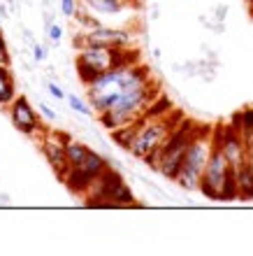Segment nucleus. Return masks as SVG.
<instances>
[{"label": "nucleus", "mask_w": 253, "mask_h": 256, "mask_svg": "<svg viewBox=\"0 0 253 256\" xmlns=\"http://www.w3.org/2000/svg\"><path fill=\"white\" fill-rule=\"evenodd\" d=\"M33 56H35V61H44V56H47V52L40 47V44H35L33 47Z\"/></svg>", "instance_id": "24"}, {"label": "nucleus", "mask_w": 253, "mask_h": 256, "mask_svg": "<svg viewBox=\"0 0 253 256\" xmlns=\"http://www.w3.org/2000/svg\"><path fill=\"white\" fill-rule=\"evenodd\" d=\"M88 102L98 112V122L112 133L126 124L137 122L160 94L151 70L142 63L112 68L98 74L86 86Z\"/></svg>", "instance_id": "1"}, {"label": "nucleus", "mask_w": 253, "mask_h": 256, "mask_svg": "<svg viewBox=\"0 0 253 256\" xmlns=\"http://www.w3.org/2000/svg\"><path fill=\"white\" fill-rule=\"evenodd\" d=\"M184 119H186V116L181 114L179 110H172L170 114L160 116V119H142L140 116V130L135 135L128 154L135 156V158H140V161H147L149 156H153L165 144L170 133H172Z\"/></svg>", "instance_id": "4"}, {"label": "nucleus", "mask_w": 253, "mask_h": 256, "mask_svg": "<svg viewBox=\"0 0 253 256\" xmlns=\"http://www.w3.org/2000/svg\"><path fill=\"white\" fill-rule=\"evenodd\" d=\"M91 154V147H86L81 140H74V138H70L65 144V156H67V166L70 168H74V166H79L86 156Z\"/></svg>", "instance_id": "16"}, {"label": "nucleus", "mask_w": 253, "mask_h": 256, "mask_svg": "<svg viewBox=\"0 0 253 256\" xmlns=\"http://www.w3.org/2000/svg\"><path fill=\"white\" fill-rule=\"evenodd\" d=\"M212 149H214V130L209 126H200V130H198V135L193 138V142H191V147L186 152V158H184L179 175L174 180L184 191L200 189V180L205 175Z\"/></svg>", "instance_id": "5"}, {"label": "nucleus", "mask_w": 253, "mask_h": 256, "mask_svg": "<svg viewBox=\"0 0 253 256\" xmlns=\"http://www.w3.org/2000/svg\"><path fill=\"white\" fill-rule=\"evenodd\" d=\"M9 61V56H7V44H5V38L0 33V66H5Z\"/></svg>", "instance_id": "22"}, {"label": "nucleus", "mask_w": 253, "mask_h": 256, "mask_svg": "<svg viewBox=\"0 0 253 256\" xmlns=\"http://www.w3.org/2000/svg\"><path fill=\"white\" fill-rule=\"evenodd\" d=\"M130 0H86L88 10L93 14H121L128 7Z\"/></svg>", "instance_id": "15"}, {"label": "nucleus", "mask_w": 253, "mask_h": 256, "mask_svg": "<svg viewBox=\"0 0 253 256\" xmlns=\"http://www.w3.org/2000/svg\"><path fill=\"white\" fill-rule=\"evenodd\" d=\"M67 105L77 112V114H84V116H91L93 114V108L91 105H86V102L81 100L79 96H67Z\"/></svg>", "instance_id": "18"}, {"label": "nucleus", "mask_w": 253, "mask_h": 256, "mask_svg": "<svg viewBox=\"0 0 253 256\" xmlns=\"http://www.w3.org/2000/svg\"><path fill=\"white\" fill-rule=\"evenodd\" d=\"M137 130H140V119L133 124H126V126H121L116 128V130H112V142L116 144V147L121 149H130V144H133L135 140V135H137Z\"/></svg>", "instance_id": "14"}, {"label": "nucleus", "mask_w": 253, "mask_h": 256, "mask_svg": "<svg viewBox=\"0 0 253 256\" xmlns=\"http://www.w3.org/2000/svg\"><path fill=\"white\" fill-rule=\"evenodd\" d=\"M84 196H86L88 208H130V205H137L130 186L123 182V177L112 166L91 184V189Z\"/></svg>", "instance_id": "6"}, {"label": "nucleus", "mask_w": 253, "mask_h": 256, "mask_svg": "<svg viewBox=\"0 0 253 256\" xmlns=\"http://www.w3.org/2000/svg\"><path fill=\"white\" fill-rule=\"evenodd\" d=\"M235 175L240 186V200H253V170L247 163H242L240 168H235Z\"/></svg>", "instance_id": "13"}, {"label": "nucleus", "mask_w": 253, "mask_h": 256, "mask_svg": "<svg viewBox=\"0 0 253 256\" xmlns=\"http://www.w3.org/2000/svg\"><path fill=\"white\" fill-rule=\"evenodd\" d=\"M60 12L65 16H74L77 14V2L74 0H60Z\"/></svg>", "instance_id": "19"}, {"label": "nucleus", "mask_w": 253, "mask_h": 256, "mask_svg": "<svg viewBox=\"0 0 253 256\" xmlns=\"http://www.w3.org/2000/svg\"><path fill=\"white\" fill-rule=\"evenodd\" d=\"M16 98V84H14L12 70L5 66H0V105H12Z\"/></svg>", "instance_id": "12"}, {"label": "nucleus", "mask_w": 253, "mask_h": 256, "mask_svg": "<svg viewBox=\"0 0 253 256\" xmlns=\"http://www.w3.org/2000/svg\"><path fill=\"white\" fill-rule=\"evenodd\" d=\"M174 110V102L167 98V96H163V94H158V98L151 102L147 108V112L142 114V119H160V116H165V114H170Z\"/></svg>", "instance_id": "17"}, {"label": "nucleus", "mask_w": 253, "mask_h": 256, "mask_svg": "<svg viewBox=\"0 0 253 256\" xmlns=\"http://www.w3.org/2000/svg\"><path fill=\"white\" fill-rule=\"evenodd\" d=\"M9 119H12L14 128L19 130V133L28 135V138H33V135L42 133V122L35 108L28 102V98L23 96H16L14 102L9 105Z\"/></svg>", "instance_id": "11"}, {"label": "nucleus", "mask_w": 253, "mask_h": 256, "mask_svg": "<svg viewBox=\"0 0 253 256\" xmlns=\"http://www.w3.org/2000/svg\"><path fill=\"white\" fill-rule=\"evenodd\" d=\"M198 130H200V124L191 122V119H184V122L170 133L165 144H163L153 156H149L144 163H147L151 170H156L160 177L174 182L177 175H179L181 166H184L188 147H191L193 138L198 135Z\"/></svg>", "instance_id": "2"}, {"label": "nucleus", "mask_w": 253, "mask_h": 256, "mask_svg": "<svg viewBox=\"0 0 253 256\" xmlns=\"http://www.w3.org/2000/svg\"><path fill=\"white\" fill-rule=\"evenodd\" d=\"M77 74L84 82V86H88L98 74L112 70V68H126L133 63H140V54L135 47H123V49H109V47H86L79 49L77 54Z\"/></svg>", "instance_id": "3"}, {"label": "nucleus", "mask_w": 253, "mask_h": 256, "mask_svg": "<svg viewBox=\"0 0 253 256\" xmlns=\"http://www.w3.org/2000/svg\"><path fill=\"white\" fill-rule=\"evenodd\" d=\"M47 33H49V40L51 42H60V38H63V28H60L58 24H51Z\"/></svg>", "instance_id": "21"}, {"label": "nucleus", "mask_w": 253, "mask_h": 256, "mask_svg": "<svg viewBox=\"0 0 253 256\" xmlns=\"http://www.w3.org/2000/svg\"><path fill=\"white\" fill-rule=\"evenodd\" d=\"M233 170L228 156L223 154V149L214 142V149H212V156L207 161V168H205V175L200 180V194L209 200H221V191H223V182H226L228 172Z\"/></svg>", "instance_id": "8"}, {"label": "nucleus", "mask_w": 253, "mask_h": 256, "mask_svg": "<svg viewBox=\"0 0 253 256\" xmlns=\"http://www.w3.org/2000/svg\"><path fill=\"white\" fill-rule=\"evenodd\" d=\"M107 168H109V163H107L105 156H100L98 152L91 149V154H88L79 166H74V168L67 170V175L63 177V184H65L72 194H86V191L91 189V184H93Z\"/></svg>", "instance_id": "7"}, {"label": "nucleus", "mask_w": 253, "mask_h": 256, "mask_svg": "<svg viewBox=\"0 0 253 256\" xmlns=\"http://www.w3.org/2000/svg\"><path fill=\"white\" fill-rule=\"evenodd\" d=\"M74 47L86 49V47H109V49H123L133 47V33L126 28H112V26H98L88 28L86 33L74 35Z\"/></svg>", "instance_id": "9"}, {"label": "nucleus", "mask_w": 253, "mask_h": 256, "mask_svg": "<svg viewBox=\"0 0 253 256\" xmlns=\"http://www.w3.org/2000/svg\"><path fill=\"white\" fill-rule=\"evenodd\" d=\"M70 140V135L65 133H58V130H51V133H44L42 138V154L47 158V163L51 166V170L56 172L60 182H63V177L67 175V156H65V144Z\"/></svg>", "instance_id": "10"}, {"label": "nucleus", "mask_w": 253, "mask_h": 256, "mask_svg": "<svg viewBox=\"0 0 253 256\" xmlns=\"http://www.w3.org/2000/svg\"><path fill=\"white\" fill-rule=\"evenodd\" d=\"M40 114L44 116L47 122H53V119H56V112H53V110H49L47 105H40Z\"/></svg>", "instance_id": "23"}, {"label": "nucleus", "mask_w": 253, "mask_h": 256, "mask_svg": "<svg viewBox=\"0 0 253 256\" xmlns=\"http://www.w3.org/2000/svg\"><path fill=\"white\" fill-rule=\"evenodd\" d=\"M226 12H228V10H226V5H219V10H216V19H219V21H223V16H226Z\"/></svg>", "instance_id": "25"}, {"label": "nucleus", "mask_w": 253, "mask_h": 256, "mask_svg": "<svg viewBox=\"0 0 253 256\" xmlns=\"http://www.w3.org/2000/svg\"><path fill=\"white\" fill-rule=\"evenodd\" d=\"M47 88H49V94L56 98V100H67V96H65V91L58 86V84H53V82H49L47 84Z\"/></svg>", "instance_id": "20"}]
</instances>
